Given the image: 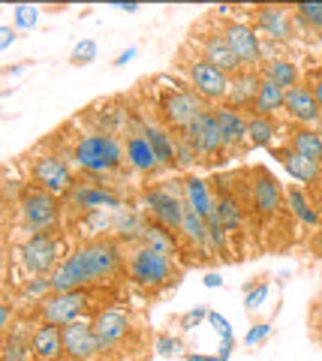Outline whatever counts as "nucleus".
<instances>
[{"label":"nucleus","mask_w":322,"mask_h":361,"mask_svg":"<svg viewBox=\"0 0 322 361\" xmlns=\"http://www.w3.org/2000/svg\"><path fill=\"white\" fill-rule=\"evenodd\" d=\"M63 259V238L58 232L27 235L18 247V265L27 277H49Z\"/></svg>","instance_id":"nucleus-5"},{"label":"nucleus","mask_w":322,"mask_h":361,"mask_svg":"<svg viewBox=\"0 0 322 361\" xmlns=\"http://www.w3.org/2000/svg\"><path fill=\"white\" fill-rule=\"evenodd\" d=\"M205 223H208V244H211V250L220 253V256H226L229 253V232L220 226V220L214 217V214H211Z\"/></svg>","instance_id":"nucleus-39"},{"label":"nucleus","mask_w":322,"mask_h":361,"mask_svg":"<svg viewBox=\"0 0 322 361\" xmlns=\"http://www.w3.org/2000/svg\"><path fill=\"white\" fill-rule=\"evenodd\" d=\"M290 148L304 157V160L322 166V133L319 130H310V127H302L290 135Z\"/></svg>","instance_id":"nucleus-31"},{"label":"nucleus","mask_w":322,"mask_h":361,"mask_svg":"<svg viewBox=\"0 0 322 361\" xmlns=\"http://www.w3.org/2000/svg\"><path fill=\"white\" fill-rule=\"evenodd\" d=\"M97 54H99V45H97L94 39H82V42H75L70 61H73L75 66H87V63L97 61Z\"/></svg>","instance_id":"nucleus-42"},{"label":"nucleus","mask_w":322,"mask_h":361,"mask_svg":"<svg viewBox=\"0 0 322 361\" xmlns=\"http://www.w3.org/2000/svg\"><path fill=\"white\" fill-rule=\"evenodd\" d=\"M139 244H142V247H148V250H157V253H166V256H175V250H178V235L148 220V223H145V229H142V235H139Z\"/></svg>","instance_id":"nucleus-32"},{"label":"nucleus","mask_w":322,"mask_h":361,"mask_svg":"<svg viewBox=\"0 0 322 361\" xmlns=\"http://www.w3.org/2000/svg\"><path fill=\"white\" fill-rule=\"evenodd\" d=\"M283 111L290 115L295 123L302 127H310V123H319L322 121V109L316 103L314 90L310 85H295L292 90H286V103H283Z\"/></svg>","instance_id":"nucleus-22"},{"label":"nucleus","mask_w":322,"mask_h":361,"mask_svg":"<svg viewBox=\"0 0 322 361\" xmlns=\"http://www.w3.org/2000/svg\"><path fill=\"white\" fill-rule=\"evenodd\" d=\"M220 33L235 58L241 61L244 70H259L262 61H265V45H262V37L256 33V27L250 21H241V18H226L220 25Z\"/></svg>","instance_id":"nucleus-11"},{"label":"nucleus","mask_w":322,"mask_h":361,"mask_svg":"<svg viewBox=\"0 0 322 361\" xmlns=\"http://www.w3.org/2000/svg\"><path fill=\"white\" fill-rule=\"evenodd\" d=\"M9 322H13V307H9L6 298H0V334L9 329Z\"/></svg>","instance_id":"nucleus-47"},{"label":"nucleus","mask_w":322,"mask_h":361,"mask_svg":"<svg viewBox=\"0 0 322 361\" xmlns=\"http://www.w3.org/2000/svg\"><path fill=\"white\" fill-rule=\"evenodd\" d=\"M247 202L262 217H274V214H280V208L286 205V190L280 187V180H277L268 169L256 166L247 180Z\"/></svg>","instance_id":"nucleus-13"},{"label":"nucleus","mask_w":322,"mask_h":361,"mask_svg":"<svg viewBox=\"0 0 322 361\" xmlns=\"http://www.w3.org/2000/svg\"><path fill=\"white\" fill-rule=\"evenodd\" d=\"M70 157H73V163L91 178L115 175V172H120V169L127 166L124 142H120L118 135L97 133V130L79 133V139H75L73 148H70Z\"/></svg>","instance_id":"nucleus-2"},{"label":"nucleus","mask_w":322,"mask_h":361,"mask_svg":"<svg viewBox=\"0 0 322 361\" xmlns=\"http://www.w3.org/2000/svg\"><path fill=\"white\" fill-rule=\"evenodd\" d=\"M292 18H295V25H302L310 33L322 37V4H298L292 9Z\"/></svg>","instance_id":"nucleus-37"},{"label":"nucleus","mask_w":322,"mask_h":361,"mask_svg":"<svg viewBox=\"0 0 322 361\" xmlns=\"http://www.w3.org/2000/svg\"><path fill=\"white\" fill-rule=\"evenodd\" d=\"M181 66H184L187 87H190L196 97H202L205 103H217V106L226 99L232 78H229L223 70H217V66L211 63V61H205L199 51L187 54V58L181 61Z\"/></svg>","instance_id":"nucleus-8"},{"label":"nucleus","mask_w":322,"mask_h":361,"mask_svg":"<svg viewBox=\"0 0 322 361\" xmlns=\"http://www.w3.org/2000/svg\"><path fill=\"white\" fill-rule=\"evenodd\" d=\"M145 217H142V211L130 208V205H120L115 214H112V229L120 241H136L139 244V235L145 229Z\"/></svg>","instance_id":"nucleus-28"},{"label":"nucleus","mask_w":322,"mask_h":361,"mask_svg":"<svg viewBox=\"0 0 322 361\" xmlns=\"http://www.w3.org/2000/svg\"><path fill=\"white\" fill-rule=\"evenodd\" d=\"M181 241H187L193 247L196 253H208L211 250V244H208V223L202 217H196L193 211H187L184 214V223H181Z\"/></svg>","instance_id":"nucleus-33"},{"label":"nucleus","mask_w":322,"mask_h":361,"mask_svg":"<svg viewBox=\"0 0 322 361\" xmlns=\"http://www.w3.org/2000/svg\"><path fill=\"white\" fill-rule=\"evenodd\" d=\"M310 90H314L316 103H319V109H322V73H319V75H314V82H310Z\"/></svg>","instance_id":"nucleus-51"},{"label":"nucleus","mask_w":322,"mask_h":361,"mask_svg":"<svg viewBox=\"0 0 322 361\" xmlns=\"http://www.w3.org/2000/svg\"><path fill=\"white\" fill-rule=\"evenodd\" d=\"M286 103V90L277 87L274 82H265L259 85V94H256V103H253L250 115H259V118H277V111H283Z\"/></svg>","instance_id":"nucleus-30"},{"label":"nucleus","mask_w":322,"mask_h":361,"mask_svg":"<svg viewBox=\"0 0 322 361\" xmlns=\"http://www.w3.org/2000/svg\"><path fill=\"white\" fill-rule=\"evenodd\" d=\"M91 325H94V334H97L99 349H103V353L120 346L130 337V331H132V319H130V313L124 307H103V310H97Z\"/></svg>","instance_id":"nucleus-15"},{"label":"nucleus","mask_w":322,"mask_h":361,"mask_svg":"<svg viewBox=\"0 0 322 361\" xmlns=\"http://www.w3.org/2000/svg\"><path fill=\"white\" fill-rule=\"evenodd\" d=\"M253 27L271 42H290L295 37V18L286 6H256L253 9Z\"/></svg>","instance_id":"nucleus-17"},{"label":"nucleus","mask_w":322,"mask_h":361,"mask_svg":"<svg viewBox=\"0 0 322 361\" xmlns=\"http://www.w3.org/2000/svg\"><path fill=\"white\" fill-rule=\"evenodd\" d=\"M33 361H37V358H33Z\"/></svg>","instance_id":"nucleus-58"},{"label":"nucleus","mask_w":322,"mask_h":361,"mask_svg":"<svg viewBox=\"0 0 322 361\" xmlns=\"http://www.w3.org/2000/svg\"><path fill=\"white\" fill-rule=\"evenodd\" d=\"M202 322H208V307H193V310H187L184 316H178V329L181 331H193Z\"/></svg>","instance_id":"nucleus-45"},{"label":"nucleus","mask_w":322,"mask_h":361,"mask_svg":"<svg viewBox=\"0 0 322 361\" xmlns=\"http://www.w3.org/2000/svg\"><path fill=\"white\" fill-rule=\"evenodd\" d=\"M30 184L46 190V193H51V196L63 199L75 184V172H73V166L63 154L42 151L37 157H30Z\"/></svg>","instance_id":"nucleus-10"},{"label":"nucleus","mask_w":322,"mask_h":361,"mask_svg":"<svg viewBox=\"0 0 322 361\" xmlns=\"http://www.w3.org/2000/svg\"><path fill=\"white\" fill-rule=\"evenodd\" d=\"M87 307H91V295L87 289H73V292H51L46 301H39V319L51 325H70L85 319Z\"/></svg>","instance_id":"nucleus-12"},{"label":"nucleus","mask_w":322,"mask_h":361,"mask_svg":"<svg viewBox=\"0 0 322 361\" xmlns=\"http://www.w3.org/2000/svg\"><path fill=\"white\" fill-rule=\"evenodd\" d=\"M217 118V127H220V135H223V148L226 154H235L241 151L244 145H247V115H241V111L229 109V106H214L211 109Z\"/></svg>","instance_id":"nucleus-21"},{"label":"nucleus","mask_w":322,"mask_h":361,"mask_svg":"<svg viewBox=\"0 0 322 361\" xmlns=\"http://www.w3.org/2000/svg\"><path fill=\"white\" fill-rule=\"evenodd\" d=\"M184 205L187 211H193L196 217L208 220L214 214V190L202 175H187L184 178Z\"/></svg>","instance_id":"nucleus-25"},{"label":"nucleus","mask_w":322,"mask_h":361,"mask_svg":"<svg viewBox=\"0 0 322 361\" xmlns=\"http://www.w3.org/2000/svg\"><path fill=\"white\" fill-rule=\"evenodd\" d=\"M124 268V253L120 244L112 238H87L79 244L73 253L49 274L51 292H73V289H87L103 280H112Z\"/></svg>","instance_id":"nucleus-1"},{"label":"nucleus","mask_w":322,"mask_h":361,"mask_svg":"<svg viewBox=\"0 0 322 361\" xmlns=\"http://www.w3.org/2000/svg\"><path fill=\"white\" fill-rule=\"evenodd\" d=\"M314 250L322 256V232H316V238H314Z\"/></svg>","instance_id":"nucleus-54"},{"label":"nucleus","mask_w":322,"mask_h":361,"mask_svg":"<svg viewBox=\"0 0 322 361\" xmlns=\"http://www.w3.org/2000/svg\"><path fill=\"white\" fill-rule=\"evenodd\" d=\"M286 208L292 211V217H295L298 223L310 226V229H316V226H319V214H316V208L310 205L307 193H304V190L298 187V184L286 190Z\"/></svg>","instance_id":"nucleus-34"},{"label":"nucleus","mask_w":322,"mask_h":361,"mask_svg":"<svg viewBox=\"0 0 322 361\" xmlns=\"http://www.w3.org/2000/svg\"><path fill=\"white\" fill-rule=\"evenodd\" d=\"M21 295H25V301H46L51 295V283L49 277H27L25 286H21Z\"/></svg>","instance_id":"nucleus-40"},{"label":"nucleus","mask_w":322,"mask_h":361,"mask_svg":"<svg viewBox=\"0 0 322 361\" xmlns=\"http://www.w3.org/2000/svg\"><path fill=\"white\" fill-rule=\"evenodd\" d=\"M18 217L21 226L37 235V232H58L61 217H63V202L58 196L46 193V190L27 184V190L18 196Z\"/></svg>","instance_id":"nucleus-6"},{"label":"nucleus","mask_w":322,"mask_h":361,"mask_svg":"<svg viewBox=\"0 0 322 361\" xmlns=\"http://www.w3.org/2000/svg\"><path fill=\"white\" fill-rule=\"evenodd\" d=\"M268 292H271V286L265 283V280H259V283H247V286H244V307L256 310L259 304L268 298Z\"/></svg>","instance_id":"nucleus-44"},{"label":"nucleus","mask_w":322,"mask_h":361,"mask_svg":"<svg viewBox=\"0 0 322 361\" xmlns=\"http://www.w3.org/2000/svg\"><path fill=\"white\" fill-rule=\"evenodd\" d=\"M127 274L136 286L142 289H163V286H175L181 283V277H175V265H172V256L157 253V250H148V247L136 244L132 253L127 259Z\"/></svg>","instance_id":"nucleus-4"},{"label":"nucleus","mask_w":322,"mask_h":361,"mask_svg":"<svg viewBox=\"0 0 322 361\" xmlns=\"http://www.w3.org/2000/svg\"><path fill=\"white\" fill-rule=\"evenodd\" d=\"M30 355L37 361H61L63 358V329L51 322H39L30 331Z\"/></svg>","instance_id":"nucleus-24"},{"label":"nucleus","mask_w":322,"mask_h":361,"mask_svg":"<svg viewBox=\"0 0 322 361\" xmlns=\"http://www.w3.org/2000/svg\"><path fill=\"white\" fill-rule=\"evenodd\" d=\"M259 75L265 78V82H274L277 87H283V90H292L295 85H302V82H298L302 73H298V66L290 58H268V61H262Z\"/></svg>","instance_id":"nucleus-27"},{"label":"nucleus","mask_w":322,"mask_h":361,"mask_svg":"<svg viewBox=\"0 0 322 361\" xmlns=\"http://www.w3.org/2000/svg\"><path fill=\"white\" fill-rule=\"evenodd\" d=\"M136 54H139V49H136V45H130V49H124V51H120L118 58H115V66H127L132 58H136Z\"/></svg>","instance_id":"nucleus-49"},{"label":"nucleus","mask_w":322,"mask_h":361,"mask_svg":"<svg viewBox=\"0 0 322 361\" xmlns=\"http://www.w3.org/2000/svg\"><path fill=\"white\" fill-rule=\"evenodd\" d=\"M202 283H205L208 289H220V286H223V277H220L217 271H208V274L202 277Z\"/></svg>","instance_id":"nucleus-50"},{"label":"nucleus","mask_w":322,"mask_h":361,"mask_svg":"<svg viewBox=\"0 0 322 361\" xmlns=\"http://www.w3.org/2000/svg\"><path fill=\"white\" fill-rule=\"evenodd\" d=\"M259 85H262L259 70H244V73H238V75H232L229 94H226V99H223V106L241 111V115H250L253 103H256V94H259Z\"/></svg>","instance_id":"nucleus-20"},{"label":"nucleus","mask_w":322,"mask_h":361,"mask_svg":"<svg viewBox=\"0 0 322 361\" xmlns=\"http://www.w3.org/2000/svg\"><path fill=\"white\" fill-rule=\"evenodd\" d=\"M319 133H322V121H319Z\"/></svg>","instance_id":"nucleus-57"},{"label":"nucleus","mask_w":322,"mask_h":361,"mask_svg":"<svg viewBox=\"0 0 322 361\" xmlns=\"http://www.w3.org/2000/svg\"><path fill=\"white\" fill-rule=\"evenodd\" d=\"M16 42V27H9V25H0V51H6L9 45Z\"/></svg>","instance_id":"nucleus-48"},{"label":"nucleus","mask_w":322,"mask_h":361,"mask_svg":"<svg viewBox=\"0 0 322 361\" xmlns=\"http://www.w3.org/2000/svg\"><path fill=\"white\" fill-rule=\"evenodd\" d=\"M187 361H223L220 355H205V353H190L187 355Z\"/></svg>","instance_id":"nucleus-52"},{"label":"nucleus","mask_w":322,"mask_h":361,"mask_svg":"<svg viewBox=\"0 0 322 361\" xmlns=\"http://www.w3.org/2000/svg\"><path fill=\"white\" fill-rule=\"evenodd\" d=\"M154 353L163 355V358H172V355H181L184 353V341L181 337H175V334H157L154 337Z\"/></svg>","instance_id":"nucleus-41"},{"label":"nucleus","mask_w":322,"mask_h":361,"mask_svg":"<svg viewBox=\"0 0 322 361\" xmlns=\"http://www.w3.org/2000/svg\"><path fill=\"white\" fill-rule=\"evenodd\" d=\"M268 334H271V325L259 322V325H253V329H247V334H244V343H247V346H259V343L268 341Z\"/></svg>","instance_id":"nucleus-46"},{"label":"nucleus","mask_w":322,"mask_h":361,"mask_svg":"<svg viewBox=\"0 0 322 361\" xmlns=\"http://www.w3.org/2000/svg\"><path fill=\"white\" fill-rule=\"evenodd\" d=\"M124 160H127V166L132 169V172H139V175L151 178V175L163 172L157 157H154V148L145 139V133L139 130V123H132V127L127 130V135H124Z\"/></svg>","instance_id":"nucleus-18"},{"label":"nucleus","mask_w":322,"mask_h":361,"mask_svg":"<svg viewBox=\"0 0 322 361\" xmlns=\"http://www.w3.org/2000/svg\"><path fill=\"white\" fill-rule=\"evenodd\" d=\"M274 157H277V163L290 172V178L298 180V184H316L319 175H322V166L304 160V157H298L290 145H286V148H274Z\"/></svg>","instance_id":"nucleus-26"},{"label":"nucleus","mask_w":322,"mask_h":361,"mask_svg":"<svg viewBox=\"0 0 322 361\" xmlns=\"http://www.w3.org/2000/svg\"><path fill=\"white\" fill-rule=\"evenodd\" d=\"M196 51L202 54L205 61L214 63L217 70H223L229 78L238 75V73H244L241 61L235 58V51H232L229 45H226V39H223V33H220V30H211V33H205V37H199Z\"/></svg>","instance_id":"nucleus-19"},{"label":"nucleus","mask_w":322,"mask_h":361,"mask_svg":"<svg viewBox=\"0 0 322 361\" xmlns=\"http://www.w3.org/2000/svg\"><path fill=\"white\" fill-rule=\"evenodd\" d=\"M13 21H16L18 30H33L37 27V21H39V9L30 6V4H18L13 9Z\"/></svg>","instance_id":"nucleus-43"},{"label":"nucleus","mask_w":322,"mask_h":361,"mask_svg":"<svg viewBox=\"0 0 322 361\" xmlns=\"http://www.w3.org/2000/svg\"><path fill=\"white\" fill-rule=\"evenodd\" d=\"M214 217L220 220V226L232 235V232H241L244 226V208L241 202L232 196V193H217L214 196Z\"/></svg>","instance_id":"nucleus-29"},{"label":"nucleus","mask_w":322,"mask_h":361,"mask_svg":"<svg viewBox=\"0 0 322 361\" xmlns=\"http://www.w3.org/2000/svg\"><path fill=\"white\" fill-rule=\"evenodd\" d=\"M142 208H145L148 220L163 226L169 232H181V223H184V180L178 184H157V187H145L142 193Z\"/></svg>","instance_id":"nucleus-3"},{"label":"nucleus","mask_w":322,"mask_h":361,"mask_svg":"<svg viewBox=\"0 0 322 361\" xmlns=\"http://www.w3.org/2000/svg\"><path fill=\"white\" fill-rule=\"evenodd\" d=\"M124 205V199H120L112 187L103 184V178H75L73 190L63 196V208L70 214H94V211H118Z\"/></svg>","instance_id":"nucleus-9"},{"label":"nucleus","mask_w":322,"mask_h":361,"mask_svg":"<svg viewBox=\"0 0 322 361\" xmlns=\"http://www.w3.org/2000/svg\"><path fill=\"white\" fill-rule=\"evenodd\" d=\"M199 163V154H196V148H193V142L187 139L184 133H178L175 135V166L178 169H190V166H196Z\"/></svg>","instance_id":"nucleus-38"},{"label":"nucleus","mask_w":322,"mask_h":361,"mask_svg":"<svg viewBox=\"0 0 322 361\" xmlns=\"http://www.w3.org/2000/svg\"><path fill=\"white\" fill-rule=\"evenodd\" d=\"M0 361H33L30 355V331L16 329L0 346Z\"/></svg>","instance_id":"nucleus-36"},{"label":"nucleus","mask_w":322,"mask_h":361,"mask_svg":"<svg viewBox=\"0 0 322 361\" xmlns=\"http://www.w3.org/2000/svg\"><path fill=\"white\" fill-rule=\"evenodd\" d=\"M9 94H13V90H4V94H0V106H4V99H6ZM0 115H4V109H0Z\"/></svg>","instance_id":"nucleus-55"},{"label":"nucleus","mask_w":322,"mask_h":361,"mask_svg":"<svg viewBox=\"0 0 322 361\" xmlns=\"http://www.w3.org/2000/svg\"><path fill=\"white\" fill-rule=\"evenodd\" d=\"M274 135H277V121L274 118L247 115V145L250 148H271Z\"/></svg>","instance_id":"nucleus-35"},{"label":"nucleus","mask_w":322,"mask_h":361,"mask_svg":"<svg viewBox=\"0 0 322 361\" xmlns=\"http://www.w3.org/2000/svg\"><path fill=\"white\" fill-rule=\"evenodd\" d=\"M99 355H103V349H99V341H97L91 322L79 319V322L63 325V358H70V361H97Z\"/></svg>","instance_id":"nucleus-16"},{"label":"nucleus","mask_w":322,"mask_h":361,"mask_svg":"<svg viewBox=\"0 0 322 361\" xmlns=\"http://www.w3.org/2000/svg\"><path fill=\"white\" fill-rule=\"evenodd\" d=\"M120 13H139V4H115Z\"/></svg>","instance_id":"nucleus-53"},{"label":"nucleus","mask_w":322,"mask_h":361,"mask_svg":"<svg viewBox=\"0 0 322 361\" xmlns=\"http://www.w3.org/2000/svg\"><path fill=\"white\" fill-rule=\"evenodd\" d=\"M202 111H208L205 99L196 97L190 87H169V90H163L160 99H157L160 123L166 130H172L175 135L190 130Z\"/></svg>","instance_id":"nucleus-7"},{"label":"nucleus","mask_w":322,"mask_h":361,"mask_svg":"<svg viewBox=\"0 0 322 361\" xmlns=\"http://www.w3.org/2000/svg\"><path fill=\"white\" fill-rule=\"evenodd\" d=\"M184 135L193 142V148L199 154V163H214V160H223V157H226L223 135H220L217 118H214V111H211V109L202 111V115L196 118V123Z\"/></svg>","instance_id":"nucleus-14"},{"label":"nucleus","mask_w":322,"mask_h":361,"mask_svg":"<svg viewBox=\"0 0 322 361\" xmlns=\"http://www.w3.org/2000/svg\"><path fill=\"white\" fill-rule=\"evenodd\" d=\"M0 274H4V256H0Z\"/></svg>","instance_id":"nucleus-56"},{"label":"nucleus","mask_w":322,"mask_h":361,"mask_svg":"<svg viewBox=\"0 0 322 361\" xmlns=\"http://www.w3.org/2000/svg\"><path fill=\"white\" fill-rule=\"evenodd\" d=\"M136 123H139V130L145 133L148 145L154 148V157H157L160 169H178L175 166V133L166 130L163 123L154 118H139Z\"/></svg>","instance_id":"nucleus-23"}]
</instances>
